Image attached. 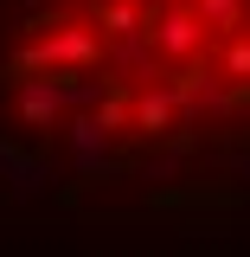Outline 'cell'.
I'll use <instances>...</instances> for the list:
<instances>
[{
  "mask_svg": "<svg viewBox=\"0 0 250 257\" xmlns=\"http://www.w3.org/2000/svg\"><path fill=\"white\" fill-rule=\"evenodd\" d=\"M128 128H135V135H167V128H173V96L167 90H135Z\"/></svg>",
  "mask_w": 250,
  "mask_h": 257,
  "instance_id": "1",
  "label": "cell"
},
{
  "mask_svg": "<svg viewBox=\"0 0 250 257\" xmlns=\"http://www.w3.org/2000/svg\"><path fill=\"white\" fill-rule=\"evenodd\" d=\"M90 20L109 32V39H116V32H135L141 26V0H90Z\"/></svg>",
  "mask_w": 250,
  "mask_h": 257,
  "instance_id": "2",
  "label": "cell"
},
{
  "mask_svg": "<svg viewBox=\"0 0 250 257\" xmlns=\"http://www.w3.org/2000/svg\"><path fill=\"white\" fill-rule=\"evenodd\" d=\"M205 199L237 206V193H231V187H167V193H154V206H205Z\"/></svg>",
  "mask_w": 250,
  "mask_h": 257,
  "instance_id": "3",
  "label": "cell"
},
{
  "mask_svg": "<svg viewBox=\"0 0 250 257\" xmlns=\"http://www.w3.org/2000/svg\"><path fill=\"white\" fill-rule=\"evenodd\" d=\"M224 71H231L237 84H250V39H244V32H237V39L224 45Z\"/></svg>",
  "mask_w": 250,
  "mask_h": 257,
  "instance_id": "4",
  "label": "cell"
},
{
  "mask_svg": "<svg viewBox=\"0 0 250 257\" xmlns=\"http://www.w3.org/2000/svg\"><path fill=\"white\" fill-rule=\"evenodd\" d=\"M58 116V90H32L26 96V122H52Z\"/></svg>",
  "mask_w": 250,
  "mask_h": 257,
  "instance_id": "5",
  "label": "cell"
},
{
  "mask_svg": "<svg viewBox=\"0 0 250 257\" xmlns=\"http://www.w3.org/2000/svg\"><path fill=\"white\" fill-rule=\"evenodd\" d=\"M199 13H212L218 26H237L244 20V0H199Z\"/></svg>",
  "mask_w": 250,
  "mask_h": 257,
  "instance_id": "6",
  "label": "cell"
},
{
  "mask_svg": "<svg viewBox=\"0 0 250 257\" xmlns=\"http://www.w3.org/2000/svg\"><path fill=\"white\" fill-rule=\"evenodd\" d=\"M224 109H250V84H231L224 90Z\"/></svg>",
  "mask_w": 250,
  "mask_h": 257,
  "instance_id": "7",
  "label": "cell"
}]
</instances>
